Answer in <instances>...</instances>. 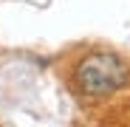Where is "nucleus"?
Instances as JSON below:
<instances>
[{
  "label": "nucleus",
  "mask_w": 130,
  "mask_h": 127,
  "mask_svg": "<svg viewBox=\"0 0 130 127\" xmlns=\"http://www.w3.org/2000/svg\"><path fill=\"white\" fill-rule=\"evenodd\" d=\"M71 79H74V88L82 96L105 99V96H113L116 90L130 85V65L116 54L93 51L76 62Z\"/></svg>",
  "instance_id": "nucleus-1"
}]
</instances>
